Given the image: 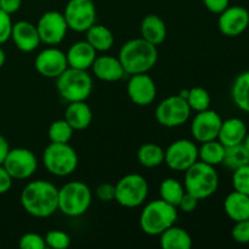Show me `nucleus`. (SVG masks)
Returning <instances> with one entry per match:
<instances>
[{
  "mask_svg": "<svg viewBox=\"0 0 249 249\" xmlns=\"http://www.w3.org/2000/svg\"><path fill=\"white\" fill-rule=\"evenodd\" d=\"M10 151V145L9 142H7L6 139L4 138V136L0 134V165L4 163L5 158H6L7 153H9Z\"/></svg>",
  "mask_w": 249,
  "mask_h": 249,
  "instance_id": "c03bdc74",
  "label": "nucleus"
},
{
  "mask_svg": "<svg viewBox=\"0 0 249 249\" xmlns=\"http://www.w3.org/2000/svg\"><path fill=\"white\" fill-rule=\"evenodd\" d=\"M203 4L212 14H221L230 5V0H203Z\"/></svg>",
  "mask_w": 249,
  "mask_h": 249,
  "instance_id": "a19ab883",
  "label": "nucleus"
},
{
  "mask_svg": "<svg viewBox=\"0 0 249 249\" xmlns=\"http://www.w3.org/2000/svg\"><path fill=\"white\" fill-rule=\"evenodd\" d=\"M68 29L85 33L96 23V6L92 0H68L63 11Z\"/></svg>",
  "mask_w": 249,
  "mask_h": 249,
  "instance_id": "9d476101",
  "label": "nucleus"
},
{
  "mask_svg": "<svg viewBox=\"0 0 249 249\" xmlns=\"http://www.w3.org/2000/svg\"><path fill=\"white\" fill-rule=\"evenodd\" d=\"M114 201L124 208H138L145 203L148 196L147 180L140 174L124 175L116 185Z\"/></svg>",
  "mask_w": 249,
  "mask_h": 249,
  "instance_id": "6e6552de",
  "label": "nucleus"
},
{
  "mask_svg": "<svg viewBox=\"0 0 249 249\" xmlns=\"http://www.w3.org/2000/svg\"><path fill=\"white\" fill-rule=\"evenodd\" d=\"M85 40L92 46L96 51L106 53L111 50L114 44V36L109 28L104 24H92L87 32Z\"/></svg>",
  "mask_w": 249,
  "mask_h": 249,
  "instance_id": "a878e982",
  "label": "nucleus"
},
{
  "mask_svg": "<svg viewBox=\"0 0 249 249\" xmlns=\"http://www.w3.org/2000/svg\"><path fill=\"white\" fill-rule=\"evenodd\" d=\"M186 101L189 104L191 111L195 112H202L206 111L211 106V95L204 88L202 87H195L192 89H189V94H187Z\"/></svg>",
  "mask_w": 249,
  "mask_h": 249,
  "instance_id": "473e14b6",
  "label": "nucleus"
},
{
  "mask_svg": "<svg viewBox=\"0 0 249 249\" xmlns=\"http://www.w3.org/2000/svg\"><path fill=\"white\" fill-rule=\"evenodd\" d=\"M74 134V129L68 124V122L63 119H57L53 122L49 126L48 135L51 142L68 143Z\"/></svg>",
  "mask_w": 249,
  "mask_h": 249,
  "instance_id": "2f4dec72",
  "label": "nucleus"
},
{
  "mask_svg": "<svg viewBox=\"0 0 249 249\" xmlns=\"http://www.w3.org/2000/svg\"><path fill=\"white\" fill-rule=\"evenodd\" d=\"M232 186L235 191L249 196V164L233 170Z\"/></svg>",
  "mask_w": 249,
  "mask_h": 249,
  "instance_id": "f704fd0d",
  "label": "nucleus"
},
{
  "mask_svg": "<svg viewBox=\"0 0 249 249\" xmlns=\"http://www.w3.org/2000/svg\"><path fill=\"white\" fill-rule=\"evenodd\" d=\"M5 61H6V55H5V51L2 50L1 45H0V68L5 65Z\"/></svg>",
  "mask_w": 249,
  "mask_h": 249,
  "instance_id": "a18cd8bd",
  "label": "nucleus"
},
{
  "mask_svg": "<svg viewBox=\"0 0 249 249\" xmlns=\"http://www.w3.org/2000/svg\"><path fill=\"white\" fill-rule=\"evenodd\" d=\"M249 26V11L240 5H229L221 14H219V31L229 38L241 36Z\"/></svg>",
  "mask_w": 249,
  "mask_h": 249,
  "instance_id": "dca6fc26",
  "label": "nucleus"
},
{
  "mask_svg": "<svg viewBox=\"0 0 249 249\" xmlns=\"http://www.w3.org/2000/svg\"><path fill=\"white\" fill-rule=\"evenodd\" d=\"M223 119L218 112L213 109L197 112L191 123V134L194 139L198 142H207L218 139Z\"/></svg>",
  "mask_w": 249,
  "mask_h": 249,
  "instance_id": "2eb2a0df",
  "label": "nucleus"
},
{
  "mask_svg": "<svg viewBox=\"0 0 249 249\" xmlns=\"http://www.w3.org/2000/svg\"><path fill=\"white\" fill-rule=\"evenodd\" d=\"M36 72L45 78H56L68 68L66 53L55 46H49L36 55L34 61Z\"/></svg>",
  "mask_w": 249,
  "mask_h": 249,
  "instance_id": "4468645a",
  "label": "nucleus"
},
{
  "mask_svg": "<svg viewBox=\"0 0 249 249\" xmlns=\"http://www.w3.org/2000/svg\"><path fill=\"white\" fill-rule=\"evenodd\" d=\"M56 89L65 101H87L92 91V78L88 71L68 67L56 78Z\"/></svg>",
  "mask_w": 249,
  "mask_h": 249,
  "instance_id": "423d86ee",
  "label": "nucleus"
},
{
  "mask_svg": "<svg viewBox=\"0 0 249 249\" xmlns=\"http://www.w3.org/2000/svg\"><path fill=\"white\" fill-rule=\"evenodd\" d=\"M65 119L74 131L89 128L92 122V111L85 101L70 102L66 107Z\"/></svg>",
  "mask_w": 249,
  "mask_h": 249,
  "instance_id": "5701e85b",
  "label": "nucleus"
},
{
  "mask_svg": "<svg viewBox=\"0 0 249 249\" xmlns=\"http://www.w3.org/2000/svg\"><path fill=\"white\" fill-rule=\"evenodd\" d=\"M2 165L14 180H26L33 177L36 172L38 160L28 148H10Z\"/></svg>",
  "mask_w": 249,
  "mask_h": 249,
  "instance_id": "f8f14e48",
  "label": "nucleus"
},
{
  "mask_svg": "<svg viewBox=\"0 0 249 249\" xmlns=\"http://www.w3.org/2000/svg\"><path fill=\"white\" fill-rule=\"evenodd\" d=\"M197 206H198V199L186 192L180 201L178 208H180V211H182L184 213H192L196 211Z\"/></svg>",
  "mask_w": 249,
  "mask_h": 249,
  "instance_id": "ea45409f",
  "label": "nucleus"
},
{
  "mask_svg": "<svg viewBox=\"0 0 249 249\" xmlns=\"http://www.w3.org/2000/svg\"><path fill=\"white\" fill-rule=\"evenodd\" d=\"M36 26L41 43L50 46L62 43L68 32L65 16L58 11H48L43 14Z\"/></svg>",
  "mask_w": 249,
  "mask_h": 249,
  "instance_id": "ddd939ff",
  "label": "nucleus"
},
{
  "mask_svg": "<svg viewBox=\"0 0 249 249\" xmlns=\"http://www.w3.org/2000/svg\"><path fill=\"white\" fill-rule=\"evenodd\" d=\"M11 39L16 48L23 53H32L41 43L36 26L28 21H18L12 24Z\"/></svg>",
  "mask_w": 249,
  "mask_h": 249,
  "instance_id": "a211bd4d",
  "label": "nucleus"
},
{
  "mask_svg": "<svg viewBox=\"0 0 249 249\" xmlns=\"http://www.w3.org/2000/svg\"><path fill=\"white\" fill-rule=\"evenodd\" d=\"M243 145L247 147V150L249 151V133H247V135H246L245 140H243Z\"/></svg>",
  "mask_w": 249,
  "mask_h": 249,
  "instance_id": "49530a36",
  "label": "nucleus"
},
{
  "mask_svg": "<svg viewBox=\"0 0 249 249\" xmlns=\"http://www.w3.org/2000/svg\"><path fill=\"white\" fill-rule=\"evenodd\" d=\"M184 173L185 191L198 201L209 198L218 190L219 175L213 165L197 160Z\"/></svg>",
  "mask_w": 249,
  "mask_h": 249,
  "instance_id": "7ed1b4c3",
  "label": "nucleus"
},
{
  "mask_svg": "<svg viewBox=\"0 0 249 249\" xmlns=\"http://www.w3.org/2000/svg\"><path fill=\"white\" fill-rule=\"evenodd\" d=\"M79 163L77 152L70 143L50 142L43 152V164L50 174L63 178L73 174Z\"/></svg>",
  "mask_w": 249,
  "mask_h": 249,
  "instance_id": "0eeeda50",
  "label": "nucleus"
},
{
  "mask_svg": "<svg viewBox=\"0 0 249 249\" xmlns=\"http://www.w3.org/2000/svg\"><path fill=\"white\" fill-rule=\"evenodd\" d=\"M19 201L29 215L38 219L49 218L58 211V189L46 180L31 181L22 190Z\"/></svg>",
  "mask_w": 249,
  "mask_h": 249,
  "instance_id": "f257e3e1",
  "label": "nucleus"
},
{
  "mask_svg": "<svg viewBox=\"0 0 249 249\" xmlns=\"http://www.w3.org/2000/svg\"><path fill=\"white\" fill-rule=\"evenodd\" d=\"M177 220V207L160 198L150 202L143 207L139 223H140L141 230L146 235L160 236L168 228L175 225Z\"/></svg>",
  "mask_w": 249,
  "mask_h": 249,
  "instance_id": "20e7f679",
  "label": "nucleus"
},
{
  "mask_svg": "<svg viewBox=\"0 0 249 249\" xmlns=\"http://www.w3.org/2000/svg\"><path fill=\"white\" fill-rule=\"evenodd\" d=\"M91 70L95 77L104 82H118L125 74L119 58L109 55L96 56Z\"/></svg>",
  "mask_w": 249,
  "mask_h": 249,
  "instance_id": "6ab92c4d",
  "label": "nucleus"
},
{
  "mask_svg": "<svg viewBox=\"0 0 249 249\" xmlns=\"http://www.w3.org/2000/svg\"><path fill=\"white\" fill-rule=\"evenodd\" d=\"M22 6V0H0V9L6 14L12 15Z\"/></svg>",
  "mask_w": 249,
  "mask_h": 249,
  "instance_id": "37998d69",
  "label": "nucleus"
},
{
  "mask_svg": "<svg viewBox=\"0 0 249 249\" xmlns=\"http://www.w3.org/2000/svg\"><path fill=\"white\" fill-rule=\"evenodd\" d=\"M232 101L241 111L249 113V71L240 73L231 87Z\"/></svg>",
  "mask_w": 249,
  "mask_h": 249,
  "instance_id": "bb28decb",
  "label": "nucleus"
},
{
  "mask_svg": "<svg viewBox=\"0 0 249 249\" xmlns=\"http://www.w3.org/2000/svg\"><path fill=\"white\" fill-rule=\"evenodd\" d=\"M140 33L141 38L158 46L164 43L165 38H167V26L158 15L150 14L143 17V19L141 21Z\"/></svg>",
  "mask_w": 249,
  "mask_h": 249,
  "instance_id": "4be33fe9",
  "label": "nucleus"
},
{
  "mask_svg": "<svg viewBox=\"0 0 249 249\" xmlns=\"http://www.w3.org/2000/svg\"><path fill=\"white\" fill-rule=\"evenodd\" d=\"M224 211L233 223L247 220L249 219V196L237 191L231 192L224 201Z\"/></svg>",
  "mask_w": 249,
  "mask_h": 249,
  "instance_id": "b1692460",
  "label": "nucleus"
},
{
  "mask_svg": "<svg viewBox=\"0 0 249 249\" xmlns=\"http://www.w3.org/2000/svg\"><path fill=\"white\" fill-rule=\"evenodd\" d=\"M18 246L21 249H45V240L36 232H27L19 238Z\"/></svg>",
  "mask_w": 249,
  "mask_h": 249,
  "instance_id": "c9c22d12",
  "label": "nucleus"
},
{
  "mask_svg": "<svg viewBox=\"0 0 249 249\" xmlns=\"http://www.w3.org/2000/svg\"><path fill=\"white\" fill-rule=\"evenodd\" d=\"M96 56L97 51L87 40H80L72 44L66 53L68 67L84 71L91 68Z\"/></svg>",
  "mask_w": 249,
  "mask_h": 249,
  "instance_id": "aec40b11",
  "label": "nucleus"
},
{
  "mask_svg": "<svg viewBox=\"0 0 249 249\" xmlns=\"http://www.w3.org/2000/svg\"><path fill=\"white\" fill-rule=\"evenodd\" d=\"M224 156H225V146L218 139L202 142L201 147H198V160L213 167L223 164Z\"/></svg>",
  "mask_w": 249,
  "mask_h": 249,
  "instance_id": "cd10ccee",
  "label": "nucleus"
},
{
  "mask_svg": "<svg viewBox=\"0 0 249 249\" xmlns=\"http://www.w3.org/2000/svg\"><path fill=\"white\" fill-rule=\"evenodd\" d=\"M96 197L101 202H112L116 198V186L111 182L100 184L96 189Z\"/></svg>",
  "mask_w": 249,
  "mask_h": 249,
  "instance_id": "58836bf2",
  "label": "nucleus"
},
{
  "mask_svg": "<svg viewBox=\"0 0 249 249\" xmlns=\"http://www.w3.org/2000/svg\"><path fill=\"white\" fill-rule=\"evenodd\" d=\"M92 194L83 181H70L58 189V211L66 216L77 218L91 206Z\"/></svg>",
  "mask_w": 249,
  "mask_h": 249,
  "instance_id": "39448f33",
  "label": "nucleus"
},
{
  "mask_svg": "<svg viewBox=\"0 0 249 249\" xmlns=\"http://www.w3.org/2000/svg\"><path fill=\"white\" fill-rule=\"evenodd\" d=\"M247 125L240 118H229L223 121L218 134V140L225 147L242 143L247 135Z\"/></svg>",
  "mask_w": 249,
  "mask_h": 249,
  "instance_id": "412c9836",
  "label": "nucleus"
},
{
  "mask_svg": "<svg viewBox=\"0 0 249 249\" xmlns=\"http://www.w3.org/2000/svg\"><path fill=\"white\" fill-rule=\"evenodd\" d=\"M138 160L145 168L160 167L164 163V150L157 143H143L138 151Z\"/></svg>",
  "mask_w": 249,
  "mask_h": 249,
  "instance_id": "c85d7f7f",
  "label": "nucleus"
},
{
  "mask_svg": "<svg viewBox=\"0 0 249 249\" xmlns=\"http://www.w3.org/2000/svg\"><path fill=\"white\" fill-rule=\"evenodd\" d=\"M119 61L126 74H140L152 70L158 61L157 46L142 38L126 41L119 50Z\"/></svg>",
  "mask_w": 249,
  "mask_h": 249,
  "instance_id": "f03ea898",
  "label": "nucleus"
},
{
  "mask_svg": "<svg viewBox=\"0 0 249 249\" xmlns=\"http://www.w3.org/2000/svg\"><path fill=\"white\" fill-rule=\"evenodd\" d=\"M12 24L11 15L0 9V45L11 39Z\"/></svg>",
  "mask_w": 249,
  "mask_h": 249,
  "instance_id": "4c0bfd02",
  "label": "nucleus"
},
{
  "mask_svg": "<svg viewBox=\"0 0 249 249\" xmlns=\"http://www.w3.org/2000/svg\"><path fill=\"white\" fill-rule=\"evenodd\" d=\"M198 160V147L187 139H180L164 150V163L174 172H185Z\"/></svg>",
  "mask_w": 249,
  "mask_h": 249,
  "instance_id": "9b49d317",
  "label": "nucleus"
},
{
  "mask_svg": "<svg viewBox=\"0 0 249 249\" xmlns=\"http://www.w3.org/2000/svg\"><path fill=\"white\" fill-rule=\"evenodd\" d=\"M46 247L53 249H66L71 246V237L67 232L61 230H51L44 236Z\"/></svg>",
  "mask_w": 249,
  "mask_h": 249,
  "instance_id": "72a5a7b5",
  "label": "nucleus"
},
{
  "mask_svg": "<svg viewBox=\"0 0 249 249\" xmlns=\"http://www.w3.org/2000/svg\"><path fill=\"white\" fill-rule=\"evenodd\" d=\"M155 116L160 125L165 128H177L189 121L191 108L186 100L179 95H173L158 104Z\"/></svg>",
  "mask_w": 249,
  "mask_h": 249,
  "instance_id": "1a4fd4ad",
  "label": "nucleus"
},
{
  "mask_svg": "<svg viewBox=\"0 0 249 249\" xmlns=\"http://www.w3.org/2000/svg\"><path fill=\"white\" fill-rule=\"evenodd\" d=\"M231 236L233 241L240 245H248L249 243V219L247 220L236 221L231 230Z\"/></svg>",
  "mask_w": 249,
  "mask_h": 249,
  "instance_id": "e433bc0d",
  "label": "nucleus"
},
{
  "mask_svg": "<svg viewBox=\"0 0 249 249\" xmlns=\"http://www.w3.org/2000/svg\"><path fill=\"white\" fill-rule=\"evenodd\" d=\"M12 182H14V179L1 164L0 165V195L7 194L12 187Z\"/></svg>",
  "mask_w": 249,
  "mask_h": 249,
  "instance_id": "79ce46f5",
  "label": "nucleus"
},
{
  "mask_svg": "<svg viewBox=\"0 0 249 249\" xmlns=\"http://www.w3.org/2000/svg\"><path fill=\"white\" fill-rule=\"evenodd\" d=\"M223 164L231 170L249 164V151L243 145V142L235 146H230V147H225Z\"/></svg>",
  "mask_w": 249,
  "mask_h": 249,
  "instance_id": "7c9ffc66",
  "label": "nucleus"
},
{
  "mask_svg": "<svg viewBox=\"0 0 249 249\" xmlns=\"http://www.w3.org/2000/svg\"><path fill=\"white\" fill-rule=\"evenodd\" d=\"M186 194L185 191L184 184L178 181L174 178H167L163 180L160 185V196L163 201L167 203L172 204V206L177 207L179 206L180 201Z\"/></svg>",
  "mask_w": 249,
  "mask_h": 249,
  "instance_id": "c756f323",
  "label": "nucleus"
},
{
  "mask_svg": "<svg viewBox=\"0 0 249 249\" xmlns=\"http://www.w3.org/2000/svg\"><path fill=\"white\" fill-rule=\"evenodd\" d=\"M160 245L163 249H190L192 238L186 230L173 225L160 233Z\"/></svg>",
  "mask_w": 249,
  "mask_h": 249,
  "instance_id": "393cba45",
  "label": "nucleus"
},
{
  "mask_svg": "<svg viewBox=\"0 0 249 249\" xmlns=\"http://www.w3.org/2000/svg\"><path fill=\"white\" fill-rule=\"evenodd\" d=\"M126 92L133 104L150 106L157 96V87L147 73H140L131 75L126 85Z\"/></svg>",
  "mask_w": 249,
  "mask_h": 249,
  "instance_id": "f3484780",
  "label": "nucleus"
}]
</instances>
